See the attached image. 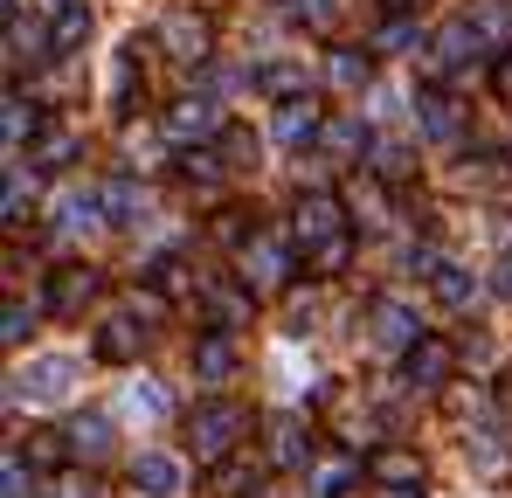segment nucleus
<instances>
[{"instance_id":"obj_18","label":"nucleus","mask_w":512,"mask_h":498,"mask_svg":"<svg viewBox=\"0 0 512 498\" xmlns=\"http://www.w3.org/2000/svg\"><path fill=\"white\" fill-rule=\"evenodd\" d=\"M97 222H111L104 215V187H70L63 208H56V229H97Z\"/></svg>"},{"instance_id":"obj_25","label":"nucleus","mask_w":512,"mask_h":498,"mask_svg":"<svg viewBox=\"0 0 512 498\" xmlns=\"http://www.w3.org/2000/svg\"><path fill=\"white\" fill-rule=\"evenodd\" d=\"M319 146H326L333 160H353V153L367 146V132H360V118H326V132H319Z\"/></svg>"},{"instance_id":"obj_32","label":"nucleus","mask_w":512,"mask_h":498,"mask_svg":"<svg viewBox=\"0 0 512 498\" xmlns=\"http://www.w3.org/2000/svg\"><path fill=\"white\" fill-rule=\"evenodd\" d=\"M180 173H187V180H201V187H215L229 166H222V153H215V146H194V153H180Z\"/></svg>"},{"instance_id":"obj_16","label":"nucleus","mask_w":512,"mask_h":498,"mask_svg":"<svg viewBox=\"0 0 512 498\" xmlns=\"http://www.w3.org/2000/svg\"><path fill=\"white\" fill-rule=\"evenodd\" d=\"M457 125H464V118H457V97H443V90H423V97H416V132H423V139L443 146V139H457Z\"/></svg>"},{"instance_id":"obj_5","label":"nucleus","mask_w":512,"mask_h":498,"mask_svg":"<svg viewBox=\"0 0 512 498\" xmlns=\"http://www.w3.org/2000/svg\"><path fill=\"white\" fill-rule=\"evenodd\" d=\"M160 49H167L173 63H194V70H208L215 56H208V21L201 14H187V7H173L167 21H160Z\"/></svg>"},{"instance_id":"obj_48","label":"nucleus","mask_w":512,"mask_h":498,"mask_svg":"<svg viewBox=\"0 0 512 498\" xmlns=\"http://www.w3.org/2000/svg\"><path fill=\"white\" fill-rule=\"evenodd\" d=\"M499 402H506V409H512V374H506V388H499Z\"/></svg>"},{"instance_id":"obj_39","label":"nucleus","mask_w":512,"mask_h":498,"mask_svg":"<svg viewBox=\"0 0 512 498\" xmlns=\"http://www.w3.org/2000/svg\"><path fill=\"white\" fill-rule=\"evenodd\" d=\"M298 21H312V28H333V21H340V0H298Z\"/></svg>"},{"instance_id":"obj_42","label":"nucleus","mask_w":512,"mask_h":498,"mask_svg":"<svg viewBox=\"0 0 512 498\" xmlns=\"http://www.w3.org/2000/svg\"><path fill=\"white\" fill-rule=\"evenodd\" d=\"M63 443H70V436H28V457H42V464H56V457H63Z\"/></svg>"},{"instance_id":"obj_46","label":"nucleus","mask_w":512,"mask_h":498,"mask_svg":"<svg viewBox=\"0 0 512 498\" xmlns=\"http://www.w3.org/2000/svg\"><path fill=\"white\" fill-rule=\"evenodd\" d=\"M222 146H229V160H250V166H256V139H243V132H222Z\"/></svg>"},{"instance_id":"obj_44","label":"nucleus","mask_w":512,"mask_h":498,"mask_svg":"<svg viewBox=\"0 0 512 498\" xmlns=\"http://www.w3.org/2000/svg\"><path fill=\"white\" fill-rule=\"evenodd\" d=\"M492 90H499V104H512V56L492 63Z\"/></svg>"},{"instance_id":"obj_47","label":"nucleus","mask_w":512,"mask_h":498,"mask_svg":"<svg viewBox=\"0 0 512 498\" xmlns=\"http://www.w3.org/2000/svg\"><path fill=\"white\" fill-rule=\"evenodd\" d=\"M381 7H388V14H409V7H416V0H381Z\"/></svg>"},{"instance_id":"obj_10","label":"nucleus","mask_w":512,"mask_h":498,"mask_svg":"<svg viewBox=\"0 0 512 498\" xmlns=\"http://www.w3.org/2000/svg\"><path fill=\"white\" fill-rule=\"evenodd\" d=\"M42 7H49V49H56V56H70V49L90 42V7L84 0H42Z\"/></svg>"},{"instance_id":"obj_7","label":"nucleus","mask_w":512,"mask_h":498,"mask_svg":"<svg viewBox=\"0 0 512 498\" xmlns=\"http://www.w3.org/2000/svg\"><path fill=\"white\" fill-rule=\"evenodd\" d=\"M236 263H243V284H250V291H284V284H291V249L270 243V236H256L250 249H236Z\"/></svg>"},{"instance_id":"obj_27","label":"nucleus","mask_w":512,"mask_h":498,"mask_svg":"<svg viewBox=\"0 0 512 498\" xmlns=\"http://www.w3.org/2000/svg\"><path fill=\"white\" fill-rule=\"evenodd\" d=\"M139 208H146V187L139 180H104V215L111 222H132Z\"/></svg>"},{"instance_id":"obj_28","label":"nucleus","mask_w":512,"mask_h":498,"mask_svg":"<svg viewBox=\"0 0 512 498\" xmlns=\"http://www.w3.org/2000/svg\"><path fill=\"white\" fill-rule=\"evenodd\" d=\"M326 77L340 83V90H367V77H374V63H367L360 49H333V63H326Z\"/></svg>"},{"instance_id":"obj_37","label":"nucleus","mask_w":512,"mask_h":498,"mask_svg":"<svg viewBox=\"0 0 512 498\" xmlns=\"http://www.w3.org/2000/svg\"><path fill=\"white\" fill-rule=\"evenodd\" d=\"M28 187H35V173L7 166V222H21V208H28Z\"/></svg>"},{"instance_id":"obj_36","label":"nucleus","mask_w":512,"mask_h":498,"mask_svg":"<svg viewBox=\"0 0 512 498\" xmlns=\"http://www.w3.org/2000/svg\"><path fill=\"white\" fill-rule=\"evenodd\" d=\"M374 49H416V21H409V14H395V21L374 35Z\"/></svg>"},{"instance_id":"obj_11","label":"nucleus","mask_w":512,"mask_h":498,"mask_svg":"<svg viewBox=\"0 0 512 498\" xmlns=\"http://www.w3.org/2000/svg\"><path fill=\"white\" fill-rule=\"evenodd\" d=\"M450 367H457V353H450L443 339H423L416 353H402V381H409V388H443Z\"/></svg>"},{"instance_id":"obj_38","label":"nucleus","mask_w":512,"mask_h":498,"mask_svg":"<svg viewBox=\"0 0 512 498\" xmlns=\"http://www.w3.org/2000/svg\"><path fill=\"white\" fill-rule=\"evenodd\" d=\"M180 284H187V263L180 256H160L153 263V291H180Z\"/></svg>"},{"instance_id":"obj_40","label":"nucleus","mask_w":512,"mask_h":498,"mask_svg":"<svg viewBox=\"0 0 512 498\" xmlns=\"http://www.w3.org/2000/svg\"><path fill=\"white\" fill-rule=\"evenodd\" d=\"M243 83H256L250 70H229V63H208V90H243Z\"/></svg>"},{"instance_id":"obj_22","label":"nucleus","mask_w":512,"mask_h":498,"mask_svg":"<svg viewBox=\"0 0 512 498\" xmlns=\"http://www.w3.org/2000/svg\"><path fill=\"white\" fill-rule=\"evenodd\" d=\"M429 291H436V298H443L450 312H464V305L478 298V277H471L464 263H436V277H429Z\"/></svg>"},{"instance_id":"obj_2","label":"nucleus","mask_w":512,"mask_h":498,"mask_svg":"<svg viewBox=\"0 0 512 498\" xmlns=\"http://www.w3.org/2000/svg\"><path fill=\"white\" fill-rule=\"evenodd\" d=\"M346 222H353V208H346V194H326V187H312V194H298V215H291V236L305 249L319 243H340Z\"/></svg>"},{"instance_id":"obj_13","label":"nucleus","mask_w":512,"mask_h":498,"mask_svg":"<svg viewBox=\"0 0 512 498\" xmlns=\"http://www.w3.org/2000/svg\"><path fill=\"white\" fill-rule=\"evenodd\" d=\"M90 298H97V270H84V263H70V270H56V277H49V305H56L63 319H77Z\"/></svg>"},{"instance_id":"obj_29","label":"nucleus","mask_w":512,"mask_h":498,"mask_svg":"<svg viewBox=\"0 0 512 498\" xmlns=\"http://www.w3.org/2000/svg\"><path fill=\"white\" fill-rule=\"evenodd\" d=\"M319 498H353V485H360V457H340V464H319Z\"/></svg>"},{"instance_id":"obj_26","label":"nucleus","mask_w":512,"mask_h":498,"mask_svg":"<svg viewBox=\"0 0 512 498\" xmlns=\"http://www.w3.org/2000/svg\"><path fill=\"white\" fill-rule=\"evenodd\" d=\"M70 450H77V457H104V450H111V422H104V415H77V422H70Z\"/></svg>"},{"instance_id":"obj_21","label":"nucleus","mask_w":512,"mask_h":498,"mask_svg":"<svg viewBox=\"0 0 512 498\" xmlns=\"http://www.w3.org/2000/svg\"><path fill=\"white\" fill-rule=\"evenodd\" d=\"M256 90H263V97H277V104L312 97V90H305V63H263V70H256Z\"/></svg>"},{"instance_id":"obj_4","label":"nucleus","mask_w":512,"mask_h":498,"mask_svg":"<svg viewBox=\"0 0 512 498\" xmlns=\"http://www.w3.org/2000/svg\"><path fill=\"white\" fill-rule=\"evenodd\" d=\"M70 381H77V360H63V353H42V360H28V367H14V395H28V402H63L70 395Z\"/></svg>"},{"instance_id":"obj_45","label":"nucleus","mask_w":512,"mask_h":498,"mask_svg":"<svg viewBox=\"0 0 512 498\" xmlns=\"http://www.w3.org/2000/svg\"><path fill=\"white\" fill-rule=\"evenodd\" d=\"M7 498H28V478H21V450H7Z\"/></svg>"},{"instance_id":"obj_24","label":"nucleus","mask_w":512,"mask_h":498,"mask_svg":"<svg viewBox=\"0 0 512 498\" xmlns=\"http://www.w3.org/2000/svg\"><path fill=\"white\" fill-rule=\"evenodd\" d=\"M0 132H7V146L21 153V139H42V111H35L28 97H7V111H0Z\"/></svg>"},{"instance_id":"obj_8","label":"nucleus","mask_w":512,"mask_h":498,"mask_svg":"<svg viewBox=\"0 0 512 498\" xmlns=\"http://www.w3.org/2000/svg\"><path fill=\"white\" fill-rule=\"evenodd\" d=\"M367 326H374V339H381L388 353H416V346L429 339V332H423V319H416V312H409L402 298H381V305L367 312Z\"/></svg>"},{"instance_id":"obj_14","label":"nucleus","mask_w":512,"mask_h":498,"mask_svg":"<svg viewBox=\"0 0 512 498\" xmlns=\"http://www.w3.org/2000/svg\"><path fill=\"white\" fill-rule=\"evenodd\" d=\"M305 457H312V429H305L298 415H270V464L298 471Z\"/></svg>"},{"instance_id":"obj_1","label":"nucleus","mask_w":512,"mask_h":498,"mask_svg":"<svg viewBox=\"0 0 512 498\" xmlns=\"http://www.w3.org/2000/svg\"><path fill=\"white\" fill-rule=\"evenodd\" d=\"M243 429H250V415L236 409V402H201V409L187 415V443H194L201 464H229L236 443H243Z\"/></svg>"},{"instance_id":"obj_19","label":"nucleus","mask_w":512,"mask_h":498,"mask_svg":"<svg viewBox=\"0 0 512 498\" xmlns=\"http://www.w3.org/2000/svg\"><path fill=\"white\" fill-rule=\"evenodd\" d=\"M367 471H374V485H388V492H423V464H416L409 450H381Z\"/></svg>"},{"instance_id":"obj_23","label":"nucleus","mask_w":512,"mask_h":498,"mask_svg":"<svg viewBox=\"0 0 512 498\" xmlns=\"http://www.w3.org/2000/svg\"><path fill=\"white\" fill-rule=\"evenodd\" d=\"M367 173H374L381 187L409 180V146H402V139H374V146H367Z\"/></svg>"},{"instance_id":"obj_33","label":"nucleus","mask_w":512,"mask_h":498,"mask_svg":"<svg viewBox=\"0 0 512 498\" xmlns=\"http://www.w3.org/2000/svg\"><path fill=\"white\" fill-rule=\"evenodd\" d=\"M63 160H77V139L70 132H42L35 153H28V166H63Z\"/></svg>"},{"instance_id":"obj_43","label":"nucleus","mask_w":512,"mask_h":498,"mask_svg":"<svg viewBox=\"0 0 512 498\" xmlns=\"http://www.w3.org/2000/svg\"><path fill=\"white\" fill-rule=\"evenodd\" d=\"M492 298H499V305H512V256H499V263H492Z\"/></svg>"},{"instance_id":"obj_34","label":"nucleus","mask_w":512,"mask_h":498,"mask_svg":"<svg viewBox=\"0 0 512 498\" xmlns=\"http://www.w3.org/2000/svg\"><path fill=\"white\" fill-rule=\"evenodd\" d=\"M28 332H35V312H28L21 298H7V312H0V339H7V346H21Z\"/></svg>"},{"instance_id":"obj_17","label":"nucleus","mask_w":512,"mask_h":498,"mask_svg":"<svg viewBox=\"0 0 512 498\" xmlns=\"http://www.w3.org/2000/svg\"><path fill=\"white\" fill-rule=\"evenodd\" d=\"M208 319H215V332H243L250 326V284H208Z\"/></svg>"},{"instance_id":"obj_3","label":"nucleus","mask_w":512,"mask_h":498,"mask_svg":"<svg viewBox=\"0 0 512 498\" xmlns=\"http://www.w3.org/2000/svg\"><path fill=\"white\" fill-rule=\"evenodd\" d=\"M229 132V118H222V104L215 97H180L167 111V139L180 146V153H194V146H215Z\"/></svg>"},{"instance_id":"obj_15","label":"nucleus","mask_w":512,"mask_h":498,"mask_svg":"<svg viewBox=\"0 0 512 498\" xmlns=\"http://www.w3.org/2000/svg\"><path fill=\"white\" fill-rule=\"evenodd\" d=\"M236 374V339L229 332H208V339H194V381H229Z\"/></svg>"},{"instance_id":"obj_35","label":"nucleus","mask_w":512,"mask_h":498,"mask_svg":"<svg viewBox=\"0 0 512 498\" xmlns=\"http://www.w3.org/2000/svg\"><path fill=\"white\" fill-rule=\"evenodd\" d=\"M250 485H256V471H250V464H236V457H229V464H215V492L250 498Z\"/></svg>"},{"instance_id":"obj_20","label":"nucleus","mask_w":512,"mask_h":498,"mask_svg":"<svg viewBox=\"0 0 512 498\" xmlns=\"http://www.w3.org/2000/svg\"><path fill=\"white\" fill-rule=\"evenodd\" d=\"M139 346H146V332L132 326V319H104L97 326V360H111V367H125Z\"/></svg>"},{"instance_id":"obj_12","label":"nucleus","mask_w":512,"mask_h":498,"mask_svg":"<svg viewBox=\"0 0 512 498\" xmlns=\"http://www.w3.org/2000/svg\"><path fill=\"white\" fill-rule=\"evenodd\" d=\"M277 146H312L319 132H326V111L312 104V97H298V104H277Z\"/></svg>"},{"instance_id":"obj_6","label":"nucleus","mask_w":512,"mask_h":498,"mask_svg":"<svg viewBox=\"0 0 512 498\" xmlns=\"http://www.w3.org/2000/svg\"><path fill=\"white\" fill-rule=\"evenodd\" d=\"M478 49H485V35H478V21H471V14H464V21H443V28L429 35V70H436V77H450V70H464Z\"/></svg>"},{"instance_id":"obj_41","label":"nucleus","mask_w":512,"mask_h":498,"mask_svg":"<svg viewBox=\"0 0 512 498\" xmlns=\"http://www.w3.org/2000/svg\"><path fill=\"white\" fill-rule=\"evenodd\" d=\"M312 270H326V277L346 270V236H340V243H319V249H312Z\"/></svg>"},{"instance_id":"obj_30","label":"nucleus","mask_w":512,"mask_h":498,"mask_svg":"<svg viewBox=\"0 0 512 498\" xmlns=\"http://www.w3.org/2000/svg\"><path fill=\"white\" fill-rule=\"evenodd\" d=\"M471 21H478V35H485V42H512V0H478V7H471Z\"/></svg>"},{"instance_id":"obj_31","label":"nucleus","mask_w":512,"mask_h":498,"mask_svg":"<svg viewBox=\"0 0 512 498\" xmlns=\"http://www.w3.org/2000/svg\"><path fill=\"white\" fill-rule=\"evenodd\" d=\"M346 208H353V222H367V229H381V222H388V194H381V180H367V187H353V194H346Z\"/></svg>"},{"instance_id":"obj_9","label":"nucleus","mask_w":512,"mask_h":498,"mask_svg":"<svg viewBox=\"0 0 512 498\" xmlns=\"http://www.w3.org/2000/svg\"><path fill=\"white\" fill-rule=\"evenodd\" d=\"M132 485L146 498H173L187 485V471H180V457H167V450H139V457H132Z\"/></svg>"}]
</instances>
